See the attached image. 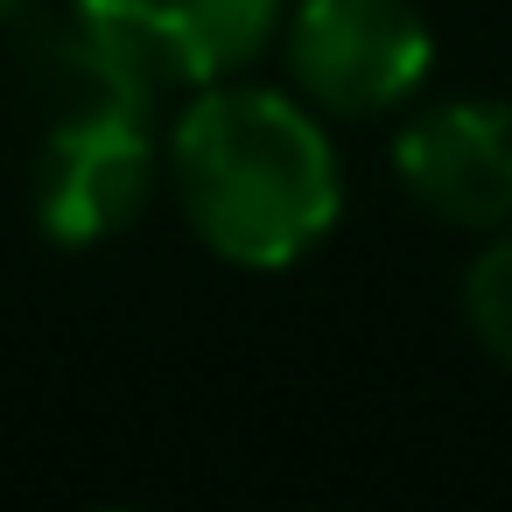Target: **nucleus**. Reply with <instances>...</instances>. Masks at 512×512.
<instances>
[{
	"instance_id": "nucleus-2",
	"label": "nucleus",
	"mask_w": 512,
	"mask_h": 512,
	"mask_svg": "<svg viewBox=\"0 0 512 512\" xmlns=\"http://www.w3.org/2000/svg\"><path fill=\"white\" fill-rule=\"evenodd\" d=\"M295 92L330 120H379L407 106L435 64L414 0H302L281 29Z\"/></svg>"
},
{
	"instance_id": "nucleus-4",
	"label": "nucleus",
	"mask_w": 512,
	"mask_h": 512,
	"mask_svg": "<svg viewBox=\"0 0 512 512\" xmlns=\"http://www.w3.org/2000/svg\"><path fill=\"white\" fill-rule=\"evenodd\" d=\"M400 190L463 232L512 225V106L505 99H442L393 134Z\"/></svg>"
},
{
	"instance_id": "nucleus-5",
	"label": "nucleus",
	"mask_w": 512,
	"mask_h": 512,
	"mask_svg": "<svg viewBox=\"0 0 512 512\" xmlns=\"http://www.w3.org/2000/svg\"><path fill=\"white\" fill-rule=\"evenodd\" d=\"M78 15L169 85H225L281 36V0H78Z\"/></svg>"
},
{
	"instance_id": "nucleus-1",
	"label": "nucleus",
	"mask_w": 512,
	"mask_h": 512,
	"mask_svg": "<svg viewBox=\"0 0 512 512\" xmlns=\"http://www.w3.org/2000/svg\"><path fill=\"white\" fill-rule=\"evenodd\" d=\"M169 176L190 232L253 274L309 260L344 218V176L323 120L267 85L204 92L176 120Z\"/></svg>"
},
{
	"instance_id": "nucleus-6",
	"label": "nucleus",
	"mask_w": 512,
	"mask_h": 512,
	"mask_svg": "<svg viewBox=\"0 0 512 512\" xmlns=\"http://www.w3.org/2000/svg\"><path fill=\"white\" fill-rule=\"evenodd\" d=\"M463 316H470L477 344H484L498 365H512V232L491 239V246L470 260V274H463Z\"/></svg>"
},
{
	"instance_id": "nucleus-7",
	"label": "nucleus",
	"mask_w": 512,
	"mask_h": 512,
	"mask_svg": "<svg viewBox=\"0 0 512 512\" xmlns=\"http://www.w3.org/2000/svg\"><path fill=\"white\" fill-rule=\"evenodd\" d=\"M22 15H29V0H0V29H15Z\"/></svg>"
},
{
	"instance_id": "nucleus-3",
	"label": "nucleus",
	"mask_w": 512,
	"mask_h": 512,
	"mask_svg": "<svg viewBox=\"0 0 512 512\" xmlns=\"http://www.w3.org/2000/svg\"><path fill=\"white\" fill-rule=\"evenodd\" d=\"M43 148L29 176V204L50 246L85 253L120 239L155 197V127L127 106L43 113Z\"/></svg>"
}]
</instances>
